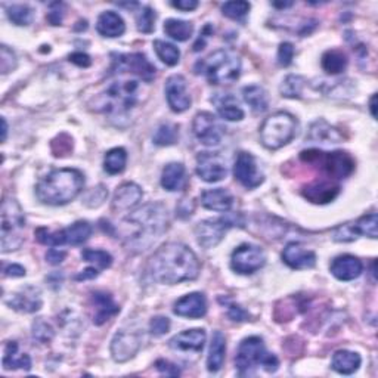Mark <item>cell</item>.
<instances>
[{"mask_svg": "<svg viewBox=\"0 0 378 378\" xmlns=\"http://www.w3.org/2000/svg\"><path fill=\"white\" fill-rule=\"evenodd\" d=\"M199 262L191 248L181 243L161 245L148 262V272L160 284H181L194 281L199 275Z\"/></svg>", "mask_w": 378, "mask_h": 378, "instance_id": "1", "label": "cell"}, {"mask_svg": "<svg viewBox=\"0 0 378 378\" xmlns=\"http://www.w3.org/2000/svg\"><path fill=\"white\" fill-rule=\"evenodd\" d=\"M123 224L129 229L124 235L127 245L144 252L167 229V208L161 203L147 204L127 216Z\"/></svg>", "mask_w": 378, "mask_h": 378, "instance_id": "2", "label": "cell"}, {"mask_svg": "<svg viewBox=\"0 0 378 378\" xmlns=\"http://www.w3.org/2000/svg\"><path fill=\"white\" fill-rule=\"evenodd\" d=\"M85 186V176L77 169H56L35 186V195L47 206H64L73 201Z\"/></svg>", "mask_w": 378, "mask_h": 378, "instance_id": "3", "label": "cell"}, {"mask_svg": "<svg viewBox=\"0 0 378 378\" xmlns=\"http://www.w3.org/2000/svg\"><path fill=\"white\" fill-rule=\"evenodd\" d=\"M197 74H204L211 85H229L241 74V61L233 52L219 49L195 65Z\"/></svg>", "mask_w": 378, "mask_h": 378, "instance_id": "4", "label": "cell"}, {"mask_svg": "<svg viewBox=\"0 0 378 378\" xmlns=\"http://www.w3.org/2000/svg\"><path fill=\"white\" fill-rule=\"evenodd\" d=\"M139 83L136 80L115 81L92 101V108L98 113H126L138 102Z\"/></svg>", "mask_w": 378, "mask_h": 378, "instance_id": "5", "label": "cell"}, {"mask_svg": "<svg viewBox=\"0 0 378 378\" xmlns=\"http://www.w3.org/2000/svg\"><path fill=\"white\" fill-rule=\"evenodd\" d=\"M235 366L240 375L250 374L256 366H263L265 371L275 372L279 366V361L266 350L265 343L260 337H247L240 343L238 352L235 356Z\"/></svg>", "mask_w": 378, "mask_h": 378, "instance_id": "6", "label": "cell"}, {"mask_svg": "<svg viewBox=\"0 0 378 378\" xmlns=\"http://www.w3.org/2000/svg\"><path fill=\"white\" fill-rule=\"evenodd\" d=\"M297 133V120L290 113L272 114L260 127V139L268 149H279L291 142Z\"/></svg>", "mask_w": 378, "mask_h": 378, "instance_id": "7", "label": "cell"}, {"mask_svg": "<svg viewBox=\"0 0 378 378\" xmlns=\"http://www.w3.org/2000/svg\"><path fill=\"white\" fill-rule=\"evenodd\" d=\"M24 228H26V216L21 206L14 198H5L2 203V252H15L24 243Z\"/></svg>", "mask_w": 378, "mask_h": 378, "instance_id": "8", "label": "cell"}, {"mask_svg": "<svg viewBox=\"0 0 378 378\" xmlns=\"http://www.w3.org/2000/svg\"><path fill=\"white\" fill-rule=\"evenodd\" d=\"M300 158L304 163L316 164L319 169L327 173L333 179H345L350 176L354 169V161L345 151H334V152H324L318 149L303 151Z\"/></svg>", "mask_w": 378, "mask_h": 378, "instance_id": "9", "label": "cell"}, {"mask_svg": "<svg viewBox=\"0 0 378 378\" xmlns=\"http://www.w3.org/2000/svg\"><path fill=\"white\" fill-rule=\"evenodd\" d=\"M92 235V227L86 220H79L71 224V227L58 231L49 232L46 228H39L35 231V238L43 245L58 247V245H81L86 243Z\"/></svg>", "mask_w": 378, "mask_h": 378, "instance_id": "10", "label": "cell"}, {"mask_svg": "<svg viewBox=\"0 0 378 378\" xmlns=\"http://www.w3.org/2000/svg\"><path fill=\"white\" fill-rule=\"evenodd\" d=\"M233 227H244L241 216L228 215L219 219H207L199 222L195 228L197 241L201 247L213 248L216 247L222 240L228 229Z\"/></svg>", "mask_w": 378, "mask_h": 378, "instance_id": "11", "label": "cell"}, {"mask_svg": "<svg viewBox=\"0 0 378 378\" xmlns=\"http://www.w3.org/2000/svg\"><path fill=\"white\" fill-rule=\"evenodd\" d=\"M266 263V254L258 245L243 244L232 253L231 268L241 275H250L262 269Z\"/></svg>", "mask_w": 378, "mask_h": 378, "instance_id": "12", "label": "cell"}, {"mask_svg": "<svg viewBox=\"0 0 378 378\" xmlns=\"http://www.w3.org/2000/svg\"><path fill=\"white\" fill-rule=\"evenodd\" d=\"M378 219L377 213H370V215H365L356 222L345 223L338 227L334 233L333 240L337 243H350L358 238L359 235H366L370 238H377L378 236Z\"/></svg>", "mask_w": 378, "mask_h": 378, "instance_id": "13", "label": "cell"}, {"mask_svg": "<svg viewBox=\"0 0 378 378\" xmlns=\"http://www.w3.org/2000/svg\"><path fill=\"white\" fill-rule=\"evenodd\" d=\"M113 69L114 71H130L140 80L151 83L156 79L157 69L154 67L144 54H130V55H113Z\"/></svg>", "mask_w": 378, "mask_h": 378, "instance_id": "14", "label": "cell"}, {"mask_svg": "<svg viewBox=\"0 0 378 378\" xmlns=\"http://www.w3.org/2000/svg\"><path fill=\"white\" fill-rule=\"evenodd\" d=\"M197 174L208 183L220 182L228 174L227 161L219 152H199L197 157Z\"/></svg>", "mask_w": 378, "mask_h": 378, "instance_id": "15", "label": "cell"}, {"mask_svg": "<svg viewBox=\"0 0 378 378\" xmlns=\"http://www.w3.org/2000/svg\"><path fill=\"white\" fill-rule=\"evenodd\" d=\"M192 130L195 138L207 147L219 145L223 138V129L211 113H198L194 118Z\"/></svg>", "mask_w": 378, "mask_h": 378, "instance_id": "16", "label": "cell"}, {"mask_svg": "<svg viewBox=\"0 0 378 378\" xmlns=\"http://www.w3.org/2000/svg\"><path fill=\"white\" fill-rule=\"evenodd\" d=\"M142 346V336L139 331L122 329L114 336L111 343V354L115 362H126L132 359Z\"/></svg>", "mask_w": 378, "mask_h": 378, "instance_id": "17", "label": "cell"}, {"mask_svg": "<svg viewBox=\"0 0 378 378\" xmlns=\"http://www.w3.org/2000/svg\"><path fill=\"white\" fill-rule=\"evenodd\" d=\"M233 176L244 188L254 189L263 183V174L257 167V161L250 152H240L233 165Z\"/></svg>", "mask_w": 378, "mask_h": 378, "instance_id": "18", "label": "cell"}, {"mask_svg": "<svg viewBox=\"0 0 378 378\" xmlns=\"http://www.w3.org/2000/svg\"><path fill=\"white\" fill-rule=\"evenodd\" d=\"M165 98L174 113H183L191 106V97L186 90V80L181 74L170 76L165 81Z\"/></svg>", "mask_w": 378, "mask_h": 378, "instance_id": "19", "label": "cell"}, {"mask_svg": "<svg viewBox=\"0 0 378 378\" xmlns=\"http://www.w3.org/2000/svg\"><path fill=\"white\" fill-rule=\"evenodd\" d=\"M206 331L203 328H194L182 331L181 334L174 336L170 341V349L183 353H201L206 345Z\"/></svg>", "mask_w": 378, "mask_h": 378, "instance_id": "20", "label": "cell"}, {"mask_svg": "<svg viewBox=\"0 0 378 378\" xmlns=\"http://www.w3.org/2000/svg\"><path fill=\"white\" fill-rule=\"evenodd\" d=\"M284 263L291 269H312L316 265V254L299 243H290L282 252Z\"/></svg>", "mask_w": 378, "mask_h": 378, "instance_id": "21", "label": "cell"}, {"mask_svg": "<svg viewBox=\"0 0 378 378\" xmlns=\"http://www.w3.org/2000/svg\"><path fill=\"white\" fill-rule=\"evenodd\" d=\"M173 312L189 319L203 318L207 313V300L203 293H191L174 303Z\"/></svg>", "mask_w": 378, "mask_h": 378, "instance_id": "22", "label": "cell"}, {"mask_svg": "<svg viewBox=\"0 0 378 378\" xmlns=\"http://www.w3.org/2000/svg\"><path fill=\"white\" fill-rule=\"evenodd\" d=\"M142 197H144V192L139 185L133 182H126L122 186L117 188V191L113 198V211L115 213H122V211H129L133 207H136Z\"/></svg>", "mask_w": 378, "mask_h": 378, "instance_id": "23", "label": "cell"}, {"mask_svg": "<svg viewBox=\"0 0 378 378\" xmlns=\"http://www.w3.org/2000/svg\"><path fill=\"white\" fill-rule=\"evenodd\" d=\"M331 274L340 281H353L361 277L363 265L358 257L352 254H343L333 260L331 263Z\"/></svg>", "mask_w": 378, "mask_h": 378, "instance_id": "24", "label": "cell"}, {"mask_svg": "<svg viewBox=\"0 0 378 378\" xmlns=\"http://www.w3.org/2000/svg\"><path fill=\"white\" fill-rule=\"evenodd\" d=\"M6 304L12 309L24 313L38 312L42 307V297L40 291L34 287H26L24 290L12 294L10 299L6 300Z\"/></svg>", "mask_w": 378, "mask_h": 378, "instance_id": "25", "label": "cell"}, {"mask_svg": "<svg viewBox=\"0 0 378 378\" xmlns=\"http://www.w3.org/2000/svg\"><path fill=\"white\" fill-rule=\"evenodd\" d=\"M340 192V185L331 181H315L303 188V197L313 204H327Z\"/></svg>", "mask_w": 378, "mask_h": 378, "instance_id": "26", "label": "cell"}, {"mask_svg": "<svg viewBox=\"0 0 378 378\" xmlns=\"http://www.w3.org/2000/svg\"><path fill=\"white\" fill-rule=\"evenodd\" d=\"M211 102L216 105V110L223 120L228 122H241L244 118V111L238 101L231 93H216L211 98Z\"/></svg>", "mask_w": 378, "mask_h": 378, "instance_id": "27", "label": "cell"}, {"mask_svg": "<svg viewBox=\"0 0 378 378\" xmlns=\"http://www.w3.org/2000/svg\"><path fill=\"white\" fill-rule=\"evenodd\" d=\"M201 204L203 207L213 210V211H229L233 206V197L224 188L208 189L201 194Z\"/></svg>", "mask_w": 378, "mask_h": 378, "instance_id": "28", "label": "cell"}, {"mask_svg": "<svg viewBox=\"0 0 378 378\" xmlns=\"http://www.w3.org/2000/svg\"><path fill=\"white\" fill-rule=\"evenodd\" d=\"M93 303L97 306V313L93 316L94 325H102L106 321H110V318L120 312V306H118L108 293L97 291L92 295Z\"/></svg>", "mask_w": 378, "mask_h": 378, "instance_id": "29", "label": "cell"}, {"mask_svg": "<svg viewBox=\"0 0 378 378\" xmlns=\"http://www.w3.org/2000/svg\"><path fill=\"white\" fill-rule=\"evenodd\" d=\"M97 30L104 38H120L126 31V24L117 12L105 10L98 18Z\"/></svg>", "mask_w": 378, "mask_h": 378, "instance_id": "30", "label": "cell"}, {"mask_svg": "<svg viewBox=\"0 0 378 378\" xmlns=\"http://www.w3.org/2000/svg\"><path fill=\"white\" fill-rule=\"evenodd\" d=\"M186 182V170L182 163H170L165 165L161 173V186L165 191H181Z\"/></svg>", "mask_w": 378, "mask_h": 378, "instance_id": "31", "label": "cell"}, {"mask_svg": "<svg viewBox=\"0 0 378 378\" xmlns=\"http://www.w3.org/2000/svg\"><path fill=\"white\" fill-rule=\"evenodd\" d=\"M361 356L356 352L350 350H338L334 353L333 361H331V368L336 372L343 375H352L359 370Z\"/></svg>", "mask_w": 378, "mask_h": 378, "instance_id": "32", "label": "cell"}, {"mask_svg": "<svg viewBox=\"0 0 378 378\" xmlns=\"http://www.w3.org/2000/svg\"><path fill=\"white\" fill-rule=\"evenodd\" d=\"M224 353H227V338H224L220 331H215L211 337V345L207 358V370L210 372L220 371L224 362Z\"/></svg>", "mask_w": 378, "mask_h": 378, "instance_id": "33", "label": "cell"}, {"mask_svg": "<svg viewBox=\"0 0 378 378\" xmlns=\"http://www.w3.org/2000/svg\"><path fill=\"white\" fill-rule=\"evenodd\" d=\"M3 368L5 370H31V359L27 353H18V343L8 341L5 346L3 356Z\"/></svg>", "mask_w": 378, "mask_h": 378, "instance_id": "34", "label": "cell"}, {"mask_svg": "<svg viewBox=\"0 0 378 378\" xmlns=\"http://www.w3.org/2000/svg\"><path fill=\"white\" fill-rule=\"evenodd\" d=\"M343 139V135L337 129L331 127L324 120H319L312 124L311 133L307 136V140L312 142H322V144H338Z\"/></svg>", "mask_w": 378, "mask_h": 378, "instance_id": "35", "label": "cell"}, {"mask_svg": "<svg viewBox=\"0 0 378 378\" xmlns=\"http://www.w3.org/2000/svg\"><path fill=\"white\" fill-rule=\"evenodd\" d=\"M164 33L177 42H186L192 38L194 26L182 19H167L164 22Z\"/></svg>", "mask_w": 378, "mask_h": 378, "instance_id": "36", "label": "cell"}, {"mask_svg": "<svg viewBox=\"0 0 378 378\" xmlns=\"http://www.w3.org/2000/svg\"><path fill=\"white\" fill-rule=\"evenodd\" d=\"M347 56L346 54L343 51H338V49H331V51H327L324 55H322V68L325 73L328 74H340L343 73V71L346 69L347 67Z\"/></svg>", "mask_w": 378, "mask_h": 378, "instance_id": "37", "label": "cell"}, {"mask_svg": "<svg viewBox=\"0 0 378 378\" xmlns=\"http://www.w3.org/2000/svg\"><path fill=\"white\" fill-rule=\"evenodd\" d=\"M244 101L254 113H265L269 106L266 90L260 86H247L243 89Z\"/></svg>", "mask_w": 378, "mask_h": 378, "instance_id": "38", "label": "cell"}, {"mask_svg": "<svg viewBox=\"0 0 378 378\" xmlns=\"http://www.w3.org/2000/svg\"><path fill=\"white\" fill-rule=\"evenodd\" d=\"M127 152L124 148H113L105 154L104 169L108 174H118L126 169Z\"/></svg>", "mask_w": 378, "mask_h": 378, "instance_id": "39", "label": "cell"}, {"mask_svg": "<svg viewBox=\"0 0 378 378\" xmlns=\"http://www.w3.org/2000/svg\"><path fill=\"white\" fill-rule=\"evenodd\" d=\"M154 49H156L157 56L161 59V61L169 65V67H174L179 64L181 59V51L177 49V47L172 43H167L164 40H156L154 42Z\"/></svg>", "mask_w": 378, "mask_h": 378, "instance_id": "40", "label": "cell"}, {"mask_svg": "<svg viewBox=\"0 0 378 378\" xmlns=\"http://www.w3.org/2000/svg\"><path fill=\"white\" fill-rule=\"evenodd\" d=\"M304 88V79L300 76H287L284 79V81L281 83L279 92L284 98H290V99H295V98H302V92Z\"/></svg>", "mask_w": 378, "mask_h": 378, "instance_id": "41", "label": "cell"}, {"mask_svg": "<svg viewBox=\"0 0 378 378\" xmlns=\"http://www.w3.org/2000/svg\"><path fill=\"white\" fill-rule=\"evenodd\" d=\"M81 257L85 262L92 263L97 269H106L113 265V257L110 253L104 250H92V248H86L81 252Z\"/></svg>", "mask_w": 378, "mask_h": 378, "instance_id": "42", "label": "cell"}, {"mask_svg": "<svg viewBox=\"0 0 378 378\" xmlns=\"http://www.w3.org/2000/svg\"><path fill=\"white\" fill-rule=\"evenodd\" d=\"M177 138H179V130L174 124H161L158 130L154 135V144L158 147H170L176 144Z\"/></svg>", "mask_w": 378, "mask_h": 378, "instance_id": "43", "label": "cell"}, {"mask_svg": "<svg viewBox=\"0 0 378 378\" xmlns=\"http://www.w3.org/2000/svg\"><path fill=\"white\" fill-rule=\"evenodd\" d=\"M6 14L10 22H14L15 26H28L34 17L33 9L27 5H12L8 8Z\"/></svg>", "mask_w": 378, "mask_h": 378, "instance_id": "44", "label": "cell"}, {"mask_svg": "<svg viewBox=\"0 0 378 378\" xmlns=\"http://www.w3.org/2000/svg\"><path fill=\"white\" fill-rule=\"evenodd\" d=\"M250 3L248 2H227L222 6V12L224 17H228L235 21H244L248 10H250Z\"/></svg>", "mask_w": 378, "mask_h": 378, "instance_id": "45", "label": "cell"}, {"mask_svg": "<svg viewBox=\"0 0 378 378\" xmlns=\"http://www.w3.org/2000/svg\"><path fill=\"white\" fill-rule=\"evenodd\" d=\"M138 30L140 33L149 34L156 28V12H154L149 6L142 8L140 12L138 14Z\"/></svg>", "mask_w": 378, "mask_h": 378, "instance_id": "46", "label": "cell"}, {"mask_svg": "<svg viewBox=\"0 0 378 378\" xmlns=\"http://www.w3.org/2000/svg\"><path fill=\"white\" fill-rule=\"evenodd\" d=\"M54 328L47 324L43 319H38L33 324V337L34 340H38L40 343H49L54 338Z\"/></svg>", "mask_w": 378, "mask_h": 378, "instance_id": "47", "label": "cell"}, {"mask_svg": "<svg viewBox=\"0 0 378 378\" xmlns=\"http://www.w3.org/2000/svg\"><path fill=\"white\" fill-rule=\"evenodd\" d=\"M108 197V191H106V188L104 185H98L97 188H92L90 191L86 194L85 197V204L90 208L99 207L104 204V201Z\"/></svg>", "mask_w": 378, "mask_h": 378, "instance_id": "48", "label": "cell"}, {"mask_svg": "<svg viewBox=\"0 0 378 378\" xmlns=\"http://www.w3.org/2000/svg\"><path fill=\"white\" fill-rule=\"evenodd\" d=\"M17 68V56L12 52L6 44L0 47V71L2 74H9L10 71H14Z\"/></svg>", "mask_w": 378, "mask_h": 378, "instance_id": "49", "label": "cell"}, {"mask_svg": "<svg viewBox=\"0 0 378 378\" xmlns=\"http://www.w3.org/2000/svg\"><path fill=\"white\" fill-rule=\"evenodd\" d=\"M170 329V319L165 318V316H156L151 319L149 322V331L152 336L156 337H160V336H164L165 333H169Z\"/></svg>", "mask_w": 378, "mask_h": 378, "instance_id": "50", "label": "cell"}, {"mask_svg": "<svg viewBox=\"0 0 378 378\" xmlns=\"http://www.w3.org/2000/svg\"><path fill=\"white\" fill-rule=\"evenodd\" d=\"M294 46L288 42H284L279 44V49H278V63L279 65L282 67H288L291 65L293 63V58H294Z\"/></svg>", "mask_w": 378, "mask_h": 378, "instance_id": "51", "label": "cell"}, {"mask_svg": "<svg viewBox=\"0 0 378 378\" xmlns=\"http://www.w3.org/2000/svg\"><path fill=\"white\" fill-rule=\"evenodd\" d=\"M156 368L161 372V374H165L169 377H179L181 375V370L177 368V366L169 361L165 359H158L156 362Z\"/></svg>", "mask_w": 378, "mask_h": 378, "instance_id": "52", "label": "cell"}, {"mask_svg": "<svg viewBox=\"0 0 378 378\" xmlns=\"http://www.w3.org/2000/svg\"><path fill=\"white\" fill-rule=\"evenodd\" d=\"M228 309H229L228 316L232 319V321H235V322L248 321V313L243 309V307L236 306V304H229Z\"/></svg>", "mask_w": 378, "mask_h": 378, "instance_id": "53", "label": "cell"}, {"mask_svg": "<svg viewBox=\"0 0 378 378\" xmlns=\"http://www.w3.org/2000/svg\"><path fill=\"white\" fill-rule=\"evenodd\" d=\"M65 257H67V253L63 250H58V248H51V250L46 253V260L54 266L61 265L65 260Z\"/></svg>", "mask_w": 378, "mask_h": 378, "instance_id": "54", "label": "cell"}, {"mask_svg": "<svg viewBox=\"0 0 378 378\" xmlns=\"http://www.w3.org/2000/svg\"><path fill=\"white\" fill-rule=\"evenodd\" d=\"M64 5L63 3H58V9H55V3L51 5V12L49 14H47V21H49L52 26H61V22H63V17H64V12L59 9V8H63Z\"/></svg>", "mask_w": 378, "mask_h": 378, "instance_id": "55", "label": "cell"}, {"mask_svg": "<svg viewBox=\"0 0 378 378\" xmlns=\"http://www.w3.org/2000/svg\"><path fill=\"white\" fill-rule=\"evenodd\" d=\"M68 59H69V63H73V64H76L79 67H83V68H88L92 64L90 56L86 55V54H83V52H76L73 55H69Z\"/></svg>", "mask_w": 378, "mask_h": 378, "instance_id": "56", "label": "cell"}, {"mask_svg": "<svg viewBox=\"0 0 378 378\" xmlns=\"http://www.w3.org/2000/svg\"><path fill=\"white\" fill-rule=\"evenodd\" d=\"M210 34H213V28H211V26H208V24H207V26H206V27H204V30H203V33L199 34L198 40H197V42H195V44H194V51H195V52H199V51H203V49H204V46H206V39L208 38Z\"/></svg>", "mask_w": 378, "mask_h": 378, "instance_id": "57", "label": "cell"}, {"mask_svg": "<svg viewBox=\"0 0 378 378\" xmlns=\"http://www.w3.org/2000/svg\"><path fill=\"white\" fill-rule=\"evenodd\" d=\"M172 6L181 10H194L198 8L197 0H177V2H172Z\"/></svg>", "mask_w": 378, "mask_h": 378, "instance_id": "58", "label": "cell"}, {"mask_svg": "<svg viewBox=\"0 0 378 378\" xmlns=\"http://www.w3.org/2000/svg\"><path fill=\"white\" fill-rule=\"evenodd\" d=\"M99 275V269H97L94 266L88 268L85 270H81L79 275H76V281H86V279H93Z\"/></svg>", "mask_w": 378, "mask_h": 378, "instance_id": "59", "label": "cell"}, {"mask_svg": "<svg viewBox=\"0 0 378 378\" xmlns=\"http://www.w3.org/2000/svg\"><path fill=\"white\" fill-rule=\"evenodd\" d=\"M5 275L12 278L26 277V269H24L21 265H9L8 268H5Z\"/></svg>", "mask_w": 378, "mask_h": 378, "instance_id": "60", "label": "cell"}, {"mask_svg": "<svg viewBox=\"0 0 378 378\" xmlns=\"http://www.w3.org/2000/svg\"><path fill=\"white\" fill-rule=\"evenodd\" d=\"M294 3L293 2H274L272 3V6L275 8H279V9H286V8H291Z\"/></svg>", "mask_w": 378, "mask_h": 378, "instance_id": "61", "label": "cell"}, {"mask_svg": "<svg viewBox=\"0 0 378 378\" xmlns=\"http://www.w3.org/2000/svg\"><path fill=\"white\" fill-rule=\"evenodd\" d=\"M2 142H5L6 140V135H8V123H6V120H5V118H2Z\"/></svg>", "mask_w": 378, "mask_h": 378, "instance_id": "62", "label": "cell"}, {"mask_svg": "<svg viewBox=\"0 0 378 378\" xmlns=\"http://www.w3.org/2000/svg\"><path fill=\"white\" fill-rule=\"evenodd\" d=\"M375 101H377V94H372V98H371V104H370V108H371V114H372V117H377V113H375Z\"/></svg>", "mask_w": 378, "mask_h": 378, "instance_id": "63", "label": "cell"}]
</instances>
